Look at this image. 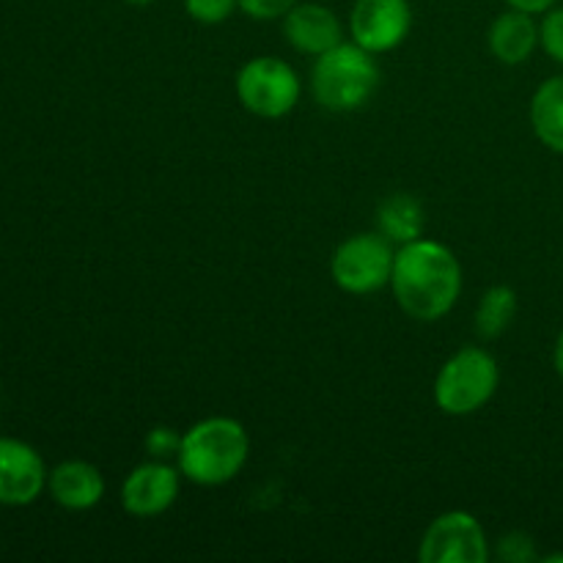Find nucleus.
I'll return each mask as SVG.
<instances>
[{"label": "nucleus", "instance_id": "21", "mask_svg": "<svg viewBox=\"0 0 563 563\" xmlns=\"http://www.w3.org/2000/svg\"><path fill=\"white\" fill-rule=\"evenodd\" d=\"M179 443H181V438L174 432V429L157 427V429H152V432H148L146 451L152 456H157V460H168V456L179 454Z\"/></svg>", "mask_w": 563, "mask_h": 563}, {"label": "nucleus", "instance_id": "5", "mask_svg": "<svg viewBox=\"0 0 563 563\" xmlns=\"http://www.w3.org/2000/svg\"><path fill=\"white\" fill-rule=\"evenodd\" d=\"M302 93L300 75L275 55L251 58L236 71V97L258 119H284L297 108Z\"/></svg>", "mask_w": 563, "mask_h": 563}, {"label": "nucleus", "instance_id": "1", "mask_svg": "<svg viewBox=\"0 0 563 563\" xmlns=\"http://www.w3.org/2000/svg\"><path fill=\"white\" fill-rule=\"evenodd\" d=\"M396 302L416 322H438L462 295V264L449 245L418 240L399 245L390 275Z\"/></svg>", "mask_w": 563, "mask_h": 563}, {"label": "nucleus", "instance_id": "15", "mask_svg": "<svg viewBox=\"0 0 563 563\" xmlns=\"http://www.w3.org/2000/svg\"><path fill=\"white\" fill-rule=\"evenodd\" d=\"M423 231V207L418 198L407 192L388 196L379 207V234L388 236L396 245L418 240Z\"/></svg>", "mask_w": 563, "mask_h": 563}, {"label": "nucleus", "instance_id": "12", "mask_svg": "<svg viewBox=\"0 0 563 563\" xmlns=\"http://www.w3.org/2000/svg\"><path fill=\"white\" fill-rule=\"evenodd\" d=\"M47 489L58 506L69 511H88L102 504L104 476L97 465L82 460L60 462L49 471Z\"/></svg>", "mask_w": 563, "mask_h": 563}, {"label": "nucleus", "instance_id": "14", "mask_svg": "<svg viewBox=\"0 0 563 563\" xmlns=\"http://www.w3.org/2000/svg\"><path fill=\"white\" fill-rule=\"evenodd\" d=\"M533 135L550 152L563 154V75L548 77L531 97Z\"/></svg>", "mask_w": 563, "mask_h": 563}, {"label": "nucleus", "instance_id": "13", "mask_svg": "<svg viewBox=\"0 0 563 563\" xmlns=\"http://www.w3.org/2000/svg\"><path fill=\"white\" fill-rule=\"evenodd\" d=\"M489 53L506 66H520L537 53L539 47V22L537 14L520 9H506L495 16L487 33Z\"/></svg>", "mask_w": 563, "mask_h": 563}, {"label": "nucleus", "instance_id": "4", "mask_svg": "<svg viewBox=\"0 0 563 563\" xmlns=\"http://www.w3.org/2000/svg\"><path fill=\"white\" fill-rule=\"evenodd\" d=\"M500 385L498 361L482 346L454 352L434 379V401L445 416L465 418L482 410Z\"/></svg>", "mask_w": 563, "mask_h": 563}, {"label": "nucleus", "instance_id": "23", "mask_svg": "<svg viewBox=\"0 0 563 563\" xmlns=\"http://www.w3.org/2000/svg\"><path fill=\"white\" fill-rule=\"evenodd\" d=\"M553 366H555V374L563 379V328H561L559 339H555V346H553Z\"/></svg>", "mask_w": 563, "mask_h": 563}, {"label": "nucleus", "instance_id": "2", "mask_svg": "<svg viewBox=\"0 0 563 563\" xmlns=\"http://www.w3.org/2000/svg\"><path fill=\"white\" fill-rule=\"evenodd\" d=\"M251 454V438L236 418H203L181 434L179 471L198 487H223L234 482Z\"/></svg>", "mask_w": 563, "mask_h": 563}, {"label": "nucleus", "instance_id": "22", "mask_svg": "<svg viewBox=\"0 0 563 563\" xmlns=\"http://www.w3.org/2000/svg\"><path fill=\"white\" fill-rule=\"evenodd\" d=\"M509 9H520V11H528V14H544L548 9H553L559 0H504Z\"/></svg>", "mask_w": 563, "mask_h": 563}, {"label": "nucleus", "instance_id": "6", "mask_svg": "<svg viewBox=\"0 0 563 563\" xmlns=\"http://www.w3.org/2000/svg\"><path fill=\"white\" fill-rule=\"evenodd\" d=\"M394 258L396 251L388 236L363 231L335 247L330 258V273H333L335 286L346 295H372L390 284Z\"/></svg>", "mask_w": 563, "mask_h": 563}, {"label": "nucleus", "instance_id": "16", "mask_svg": "<svg viewBox=\"0 0 563 563\" xmlns=\"http://www.w3.org/2000/svg\"><path fill=\"white\" fill-rule=\"evenodd\" d=\"M517 317V295L511 286H493L476 308V333L482 339H498Z\"/></svg>", "mask_w": 563, "mask_h": 563}, {"label": "nucleus", "instance_id": "11", "mask_svg": "<svg viewBox=\"0 0 563 563\" xmlns=\"http://www.w3.org/2000/svg\"><path fill=\"white\" fill-rule=\"evenodd\" d=\"M284 36L297 53L319 58L328 49L339 47L344 42V25L339 14L322 3H297L289 14L284 16Z\"/></svg>", "mask_w": 563, "mask_h": 563}, {"label": "nucleus", "instance_id": "20", "mask_svg": "<svg viewBox=\"0 0 563 563\" xmlns=\"http://www.w3.org/2000/svg\"><path fill=\"white\" fill-rule=\"evenodd\" d=\"M300 0H240V11L247 14L251 20L269 22V20H284Z\"/></svg>", "mask_w": 563, "mask_h": 563}, {"label": "nucleus", "instance_id": "9", "mask_svg": "<svg viewBox=\"0 0 563 563\" xmlns=\"http://www.w3.org/2000/svg\"><path fill=\"white\" fill-rule=\"evenodd\" d=\"M47 465L31 443L0 438V506H31L47 489Z\"/></svg>", "mask_w": 563, "mask_h": 563}, {"label": "nucleus", "instance_id": "18", "mask_svg": "<svg viewBox=\"0 0 563 563\" xmlns=\"http://www.w3.org/2000/svg\"><path fill=\"white\" fill-rule=\"evenodd\" d=\"M236 9H240V0H185L187 16L201 25H220Z\"/></svg>", "mask_w": 563, "mask_h": 563}, {"label": "nucleus", "instance_id": "7", "mask_svg": "<svg viewBox=\"0 0 563 563\" xmlns=\"http://www.w3.org/2000/svg\"><path fill=\"white\" fill-rule=\"evenodd\" d=\"M418 559L421 563H487L493 553L484 526L471 511H445L423 533Z\"/></svg>", "mask_w": 563, "mask_h": 563}, {"label": "nucleus", "instance_id": "24", "mask_svg": "<svg viewBox=\"0 0 563 563\" xmlns=\"http://www.w3.org/2000/svg\"><path fill=\"white\" fill-rule=\"evenodd\" d=\"M126 5H137V9H143V5H152L154 0H124Z\"/></svg>", "mask_w": 563, "mask_h": 563}, {"label": "nucleus", "instance_id": "3", "mask_svg": "<svg viewBox=\"0 0 563 563\" xmlns=\"http://www.w3.org/2000/svg\"><path fill=\"white\" fill-rule=\"evenodd\" d=\"M379 86V66L374 53L355 42H341L317 58L311 71V91L322 108L333 113L361 110Z\"/></svg>", "mask_w": 563, "mask_h": 563}, {"label": "nucleus", "instance_id": "8", "mask_svg": "<svg viewBox=\"0 0 563 563\" xmlns=\"http://www.w3.org/2000/svg\"><path fill=\"white\" fill-rule=\"evenodd\" d=\"M412 31L410 0H355L350 14L352 42L368 53H390Z\"/></svg>", "mask_w": 563, "mask_h": 563}, {"label": "nucleus", "instance_id": "10", "mask_svg": "<svg viewBox=\"0 0 563 563\" xmlns=\"http://www.w3.org/2000/svg\"><path fill=\"white\" fill-rule=\"evenodd\" d=\"M181 489V471L170 467L168 462L154 460L146 465H137L121 484V506L126 515L141 517H159L176 504Z\"/></svg>", "mask_w": 563, "mask_h": 563}, {"label": "nucleus", "instance_id": "19", "mask_svg": "<svg viewBox=\"0 0 563 563\" xmlns=\"http://www.w3.org/2000/svg\"><path fill=\"white\" fill-rule=\"evenodd\" d=\"M495 555L504 561H509V563H526V561L539 559L537 544H533V539L522 531H511V533H506V537H500Z\"/></svg>", "mask_w": 563, "mask_h": 563}, {"label": "nucleus", "instance_id": "17", "mask_svg": "<svg viewBox=\"0 0 563 563\" xmlns=\"http://www.w3.org/2000/svg\"><path fill=\"white\" fill-rule=\"evenodd\" d=\"M539 47L563 66V5L555 3L548 9L539 22Z\"/></svg>", "mask_w": 563, "mask_h": 563}]
</instances>
